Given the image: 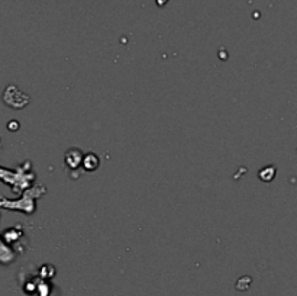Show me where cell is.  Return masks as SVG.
<instances>
[{
    "instance_id": "cell-1",
    "label": "cell",
    "mask_w": 297,
    "mask_h": 296,
    "mask_svg": "<svg viewBox=\"0 0 297 296\" xmlns=\"http://www.w3.org/2000/svg\"><path fill=\"white\" fill-rule=\"evenodd\" d=\"M83 153L77 148H71L70 151H67L65 154V164L67 167L71 170H77L79 167L83 166Z\"/></svg>"
},
{
    "instance_id": "cell-2",
    "label": "cell",
    "mask_w": 297,
    "mask_h": 296,
    "mask_svg": "<svg viewBox=\"0 0 297 296\" xmlns=\"http://www.w3.org/2000/svg\"><path fill=\"white\" fill-rule=\"evenodd\" d=\"M100 164V160L96 154L93 153H87L83 159V167H85V171H94V170L99 167Z\"/></svg>"
}]
</instances>
